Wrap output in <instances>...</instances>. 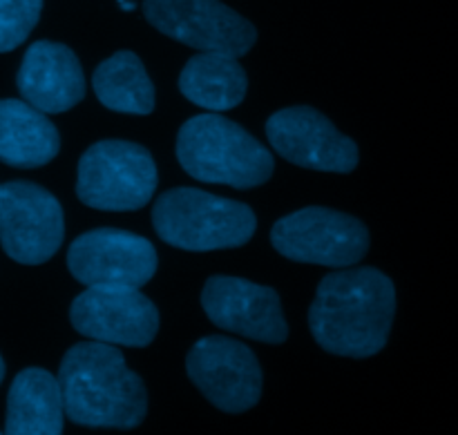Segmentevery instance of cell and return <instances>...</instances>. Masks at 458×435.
Segmentation results:
<instances>
[{"label":"cell","instance_id":"cell-1","mask_svg":"<svg viewBox=\"0 0 458 435\" xmlns=\"http://www.w3.org/2000/svg\"><path fill=\"white\" fill-rule=\"evenodd\" d=\"M394 315V281L378 268H349L320 281L309 311V326L327 353L371 357L387 344Z\"/></svg>","mask_w":458,"mask_h":435},{"label":"cell","instance_id":"cell-2","mask_svg":"<svg viewBox=\"0 0 458 435\" xmlns=\"http://www.w3.org/2000/svg\"><path fill=\"white\" fill-rule=\"evenodd\" d=\"M58 384L63 409L79 427L128 431L148 414L143 380L112 344L94 339L72 347L58 369Z\"/></svg>","mask_w":458,"mask_h":435},{"label":"cell","instance_id":"cell-3","mask_svg":"<svg viewBox=\"0 0 458 435\" xmlns=\"http://www.w3.org/2000/svg\"><path fill=\"white\" fill-rule=\"evenodd\" d=\"M177 159L192 179L249 190L271 179V152L235 121L219 114H199L182 125Z\"/></svg>","mask_w":458,"mask_h":435},{"label":"cell","instance_id":"cell-4","mask_svg":"<svg viewBox=\"0 0 458 435\" xmlns=\"http://www.w3.org/2000/svg\"><path fill=\"white\" fill-rule=\"evenodd\" d=\"M152 226L161 241L191 253L240 248L255 235L258 219L242 201L197 188H174L157 197Z\"/></svg>","mask_w":458,"mask_h":435},{"label":"cell","instance_id":"cell-5","mask_svg":"<svg viewBox=\"0 0 458 435\" xmlns=\"http://www.w3.org/2000/svg\"><path fill=\"white\" fill-rule=\"evenodd\" d=\"M159 172L143 146L121 138L94 143L79 161L76 195L88 208L130 213L155 197Z\"/></svg>","mask_w":458,"mask_h":435},{"label":"cell","instance_id":"cell-6","mask_svg":"<svg viewBox=\"0 0 458 435\" xmlns=\"http://www.w3.org/2000/svg\"><path fill=\"white\" fill-rule=\"evenodd\" d=\"M271 244L291 262L347 268L369 250V230L352 214L311 205L282 217L271 230Z\"/></svg>","mask_w":458,"mask_h":435},{"label":"cell","instance_id":"cell-7","mask_svg":"<svg viewBox=\"0 0 458 435\" xmlns=\"http://www.w3.org/2000/svg\"><path fill=\"white\" fill-rule=\"evenodd\" d=\"M155 29L199 52L244 56L258 40L253 22L219 0H143Z\"/></svg>","mask_w":458,"mask_h":435},{"label":"cell","instance_id":"cell-8","mask_svg":"<svg viewBox=\"0 0 458 435\" xmlns=\"http://www.w3.org/2000/svg\"><path fill=\"white\" fill-rule=\"evenodd\" d=\"M65 219L56 197L31 181L0 186V244L18 264L38 266L58 253Z\"/></svg>","mask_w":458,"mask_h":435},{"label":"cell","instance_id":"cell-9","mask_svg":"<svg viewBox=\"0 0 458 435\" xmlns=\"http://www.w3.org/2000/svg\"><path fill=\"white\" fill-rule=\"evenodd\" d=\"M70 320L81 335L112 347H150L159 333V311L134 286H88L72 302Z\"/></svg>","mask_w":458,"mask_h":435},{"label":"cell","instance_id":"cell-10","mask_svg":"<svg viewBox=\"0 0 458 435\" xmlns=\"http://www.w3.org/2000/svg\"><path fill=\"white\" fill-rule=\"evenodd\" d=\"M186 371L206 400L226 414H244L262 396V369L255 353L224 335L199 339L188 353Z\"/></svg>","mask_w":458,"mask_h":435},{"label":"cell","instance_id":"cell-11","mask_svg":"<svg viewBox=\"0 0 458 435\" xmlns=\"http://www.w3.org/2000/svg\"><path fill=\"white\" fill-rule=\"evenodd\" d=\"M157 250L146 237L119 228H97L76 237L67 268L83 286L119 284L141 289L157 272Z\"/></svg>","mask_w":458,"mask_h":435},{"label":"cell","instance_id":"cell-12","mask_svg":"<svg viewBox=\"0 0 458 435\" xmlns=\"http://www.w3.org/2000/svg\"><path fill=\"white\" fill-rule=\"evenodd\" d=\"M267 137L282 159L300 168L347 174L358 165L356 143L313 107L276 112L267 121Z\"/></svg>","mask_w":458,"mask_h":435},{"label":"cell","instance_id":"cell-13","mask_svg":"<svg viewBox=\"0 0 458 435\" xmlns=\"http://www.w3.org/2000/svg\"><path fill=\"white\" fill-rule=\"evenodd\" d=\"M201 306L208 320L228 333L267 344H282L289 338L280 295L268 286L242 277L215 275L201 290Z\"/></svg>","mask_w":458,"mask_h":435},{"label":"cell","instance_id":"cell-14","mask_svg":"<svg viewBox=\"0 0 458 435\" xmlns=\"http://www.w3.org/2000/svg\"><path fill=\"white\" fill-rule=\"evenodd\" d=\"M16 85L21 96L45 114H61L85 98V76L67 45L38 40L25 52Z\"/></svg>","mask_w":458,"mask_h":435},{"label":"cell","instance_id":"cell-15","mask_svg":"<svg viewBox=\"0 0 458 435\" xmlns=\"http://www.w3.org/2000/svg\"><path fill=\"white\" fill-rule=\"evenodd\" d=\"M61 150V137L45 112L27 101L0 98V161L21 170L47 165Z\"/></svg>","mask_w":458,"mask_h":435},{"label":"cell","instance_id":"cell-16","mask_svg":"<svg viewBox=\"0 0 458 435\" xmlns=\"http://www.w3.org/2000/svg\"><path fill=\"white\" fill-rule=\"evenodd\" d=\"M65 422L58 378L45 369H25L13 378L7 396L9 435H61Z\"/></svg>","mask_w":458,"mask_h":435},{"label":"cell","instance_id":"cell-17","mask_svg":"<svg viewBox=\"0 0 458 435\" xmlns=\"http://www.w3.org/2000/svg\"><path fill=\"white\" fill-rule=\"evenodd\" d=\"M249 89V76L235 56L201 52L183 65L179 92L208 112H226L240 105Z\"/></svg>","mask_w":458,"mask_h":435},{"label":"cell","instance_id":"cell-18","mask_svg":"<svg viewBox=\"0 0 458 435\" xmlns=\"http://www.w3.org/2000/svg\"><path fill=\"white\" fill-rule=\"evenodd\" d=\"M92 88L112 112L146 116L155 110V85L134 52H116L103 61L94 70Z\"/></svg>","mask_w":458,"mask_h":435},{"label":"cell","instance_id":"cell-19","mask_svg":"<svg viewBox=\"0 0 458 435\" xmlns=\"http://www.w3.org/2000/svg\"><path fill=\"white\" fill-rule=\"evenodd\" d=\"M43 0H0V54L12 52L38 25Z\"/></svg>","mask_w":458,"mask_h":435},{"label":"cell","instance_id":"cell-20","mask_svg":"<svg viewBox=\"0 0 458 435\" xmlns=\"http://www.w3.org/2000/svg\"><path fill=\"white\" fill-rule=\"evenodd\" d=\"M3 380H4V360L3 356H0V384H3Z\"/></svg>","mask_w":458,"mask_h":435}]
</instances>
